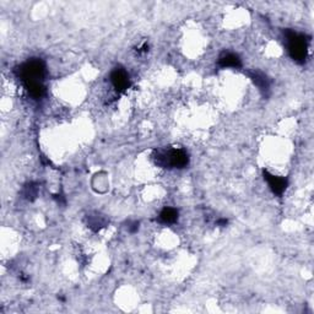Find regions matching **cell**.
I'll return each instance as SVG.
<instances>
[{"mask_svg":"<svg viewBox=\"0 0 314 314\" xmlns=\"http://www.w3.org/2000/svg\"><path fill=\"white\" fill-rule=\"evenodd\" d=\"M155 164L164 168H184L189 164V156L183 149H164L153 155Z\"/></svg>","mask_w":314,"mask_h":314,"instance_id":"6da1fadb","label":"cell"},{"mask_svg":"<svg viewBox=\"0 0 314 314\" xmlns=\"http://www.w3.org/2000/svg\"><path fill=\"white\" fill-rule=\"evenodd\" d=\"M284 33L287 41V48H289L290 57L296 63L303 64L306 62L309 40H307L304 34L297 33V32L291 30H286Z\"/></svg>","mask_w":314,"mask_h":314,"instance_id":"7a4b0ae2","label":"cell"},{"mask_svg":"<svg viewBox=\"0 0 314 314\" xmlns=\"http://www.w3.org/2000/svg\"><path fill=\"white\" fill-rule=\"evenodd\" d=\"M16 74L24 84L32 81L43 83L46 76V64L40 58H32L16 68Z\"/></svg>","mask_w":314,"mask_h":314,"instance_id":"3957f363","label":"cell"},{"mask_svg":"<svg viewBox=\"0 0 314 314\" xmlns=\"http://www.w3.org/2000/svg\"><path fill=\"white\" fill-rule=\"evenodd\" d=\"M110 83L114 86L115 91L124 92L130 87V77L126 69L115 68L114 70L110 72Z\"/></svg>","mask_w":314,"mask_h":314,"instance_id":"277c9868","label":"cell"},{"mask_svg":"<svg viewBox=\"0 0 314 314\" xmlns=\"http://www.w3.org/2000/svg\"><path fill=\"white\" fill-rule=\"evenodd\" d=\"M263 176H264V179L267 182V184H269V187L270 189H271L272 193L278 197L283 195V194L285 193V190H286L287 185H289V181H287V178L274 176V174L267 172L266 170L263 171Z\"/></svg>","mask_w":314,"mask_h":314,"instance_id":"5b68a950","label":"cell"},{"mask_svg":"<svg viewBox=\"0 0 314 314\" xmlns=\"http://www.w3.org/2000/svg\"><path fill=\"white\" fill-rule=\"evenodd\" d=\"M217 65L220 68H233V69H240L242 66V60L238 57L237 54L231 53V52H223L222 54L219 57V62Z\"/></svg>","mask_w":314,"mask_h":314,"instance_id":"8992f818","label":"cell"},{"mask_svg":"<svg viewBox=\"0 0 314 314\" xmlns=\"http://www.w3.org/2000/svg\"><path fill=\"white\" fill-rule=\"evenodd\" d=\"M249 76H251L252 81L254 83V85L258 86V89L260 90V92L264 96H267L270 91V80L264 72L261 71H252L248 72Z\"/></svg>","mask_w":314,"mask_h":314,"instance_id":"52a82bcc","label":"cell"},{"mask_svg":"<svg viewBox=\"0 0 314 314\" xmlns=\"http://www.w3.org/2000/svg\"><path fill=\"white\" fill-rule=\"evenodd\" d=\"M24 85L26 91L28 92V95H30L33 100H40V98H42L46 94V87L43 85V83L32 81V83H25Z\"/></svg>","mask_w":314,"mask_h":314,"instance_id":"ba28073f","label":"cell"},{"mask_svg":"<svg viewBox=\"0 0 314 314\" xmlns=\"http://www.w3.org/2000/svg\"><path fill=\"white\" fill-rule=\"evenodd\" d=\"M178 216H179V212L177 209L165 208L164 210L160 212L159 220H160V222L166 223V225H172V223H174L177 220H178Z\"/></svg>","mask_w":314,"mask_h":314,"instance_id":"9c48e42d","label":"cell"},{"mask_svg":"<svg viewBox=\"0 0 314 314\" xmlns=\"http://www.w3.org/2000/svg\"><path fill=\"white\" fill-rule=\"evenodd\" d=\"M87 225H89V227L91 229H94L95 232L100 231L101 228H103L104 226H106L107 221L104 220L103 216H100L98 214H96L95 216H89L87 217Z\"/></svg>","mask_w":314,"mask_h":314,"instance_id":"30bf717a","label":"cell"},{"mask_svg":"<svg viewBox=\"0 0 314 314\" xmlns=\"http://www.w3.org/2000/svg\"><path fill=\"white\" fill-rule=\"evenodd\" d=\"M37 191H38V188L33 184V183H30L25 187V197L27 198L28 200H33L37 195Z\"/></svg>","mask_w":314,"mask_h":314,"instance_id":"8fae6325","label":"cell"},{"mask_svg":"<svg viewBox=\"0 0 314 314\" xmlns=\"http://www.w3.org/2000/svg\"><path fill=\"white\" fill-rule=\"evenodd\" d=\"M139 229V222L138 221H134L133 223H130L129 225V231L132 232V233H135V232H138Z\"/></svg>","mask_w":314,"mask_h":314,"instance_id":"7c38bea8","label":"cell"},{"mask_svg":"<svg viewBox=\"0 0 314 314\" xmlns=\"http://www.w3.org/2000/svg\"><path fill=\"white\" fill-rule=\"evenodd\" d=\"M227 222H228L227 220H226V219H222V220H219V221H217V225L221 226V227H223V226L227 225Z\"/></svg>","mask_w":314,"mask_h":314,"instance_id":"4fadbf2b","label":"cell"}]
</instances>
